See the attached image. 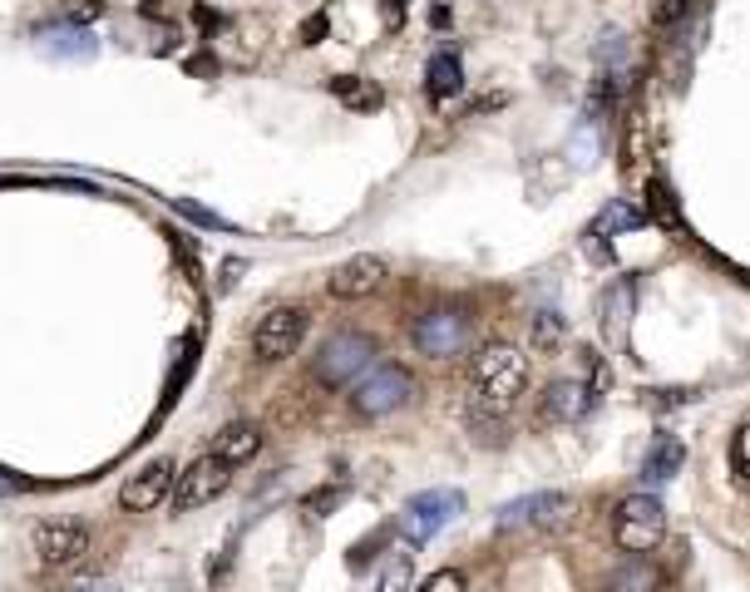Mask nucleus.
I'll list each match as a JSON object with an SVG mask.
<instances>
[{
    "mask_svg": "<svg viewBox=\"0 0 750 592\" xmlns=\"http://www.w3.org/2000/svg\"><path fill=\"white\" fill-rule=\"evenodd\" d=\"M178 213H183V217H193V223H203V227H232V223H223V217H217V213H207V207L188 203V197H178Z\"/></svg>",
    "mask_w": 750,
    "mask_h": 592,
    "instance_id": "cd10ccee",
    "label": "nucleus"
},
{
    "mask_svg": "<svg viewBox=\"0 0 750 592\" xmlns=\"http://www.w3.org/2000/svg\"><path fill=\"white\" fill-rule=\"evenodd\" d=\"M35 553H39V568H75L89 553V528H79V523H45L35 533Z\"/></svg>",
    "mask_w": 750,
    "mask_h": 592,
    "instance_id": "9d476101",
    "label": "nucleus"
},
{
    "mask_svg": "<svg viewBox=\"0 0 750 592\" xmlns=\"http://www.w3.org/2000/svg\"><path fill=\"white\" fill-rule=\"evenodd\" d=\"M686 10H691V0H651V25L667 30V25H677Z\"/></svg>",
    "mask_w": 750,
    "mask_h": 592,
    "instance_id": "a878e982",
    "label": "nucleus"
},
{
    "mask_svg": "<svg viewBox=\"0 0 750 592\" xmlns=\"http://www.w3.org/2000/svg\"><path fill=\"white\" fill-rule=\"evenodd\" d=\"M380 282H385V257H375V252H355V257H345V262L331 272L326 292L341 296V301H355V296H371Z\"/></svg>",
    "mask_w": 750,
    "mask_h": 592,
    "instance_id": "9b49d317",
    "label": "nucleus"
},
{
    "mask_svg": "<svg viewBox=\"0 0 750 592\" xmlns=\"http://www.w3.org/2000/svg\"><path fill=\"white\" fill-rule=\"evenodd\" d=\"M627 301H632V286L627 282H617L607 292V301H602V311H607V331L612 335H622V311H627Z\"/></svg>",
    "mask_w": 750,
    "mask_h": 592,
    "instance_id": "b1692460",
    "label": "nucleus"
},
{
    "mask_svg": "<svg viewBox=\"0 0 750 592\" xmlns=\"http://www.w3.org/2000/svg\"><path fill=\"white\" fill-rule=\"evenodd\" d=\"M424 89H430V99H454L464 89V65L454 49H440V55H430V69H424Z\"/></svg>",
    "mask_w": 750,
    "mask_h": 592,
    "instance_id": "dca6fc26",
    "label": "nucleus"
},
{
    "mask_svg": "<svg viewBox=\"0 0 750 592\" xmlns=\"http://www.w3.org/2000/svg\"><path fill=\"white\" fill-rule=\"evenodd\" d=\"M414 345L424 355H440V361L444 355H459L469 345V321L459 311H424L414 321Z\"/></svg>",
    "mask_w": 750,
    "mask_h": 592,
    "instance_id": "1a4fd4ad",
    "label": "nucleus"
},
{
    "mask_svg": "<svg viewBox=\"0 0 750 592\" xmlns=\"http://www.w3.org/2000/svg\"><path fill=\"white\" fill-rule=\"evenodd\" d=\"M681 464H686V444L671 440V434H661V440L647 449V459H641V483H647V489H657V483L677 479Z\"/></svg>",
    "mask_w": 750,
    "mask_h": 592,
    "instance_id": "4468645a",
    "label": "nucleus"
},
{
    "mask_svg": "<svg viewBox=\"0 0 750 592\" xmlns=\"http://www.w3.org/2000/svg\"><path fill=\"white\" fill-rule=\"evenodd\" d=\"M375 365V341L371 335H355V331H341L316 351V380L321 385H355L365 371Z\"/></svg>",
    "mask_w": 750,
    "mask_h": 592,
    "instance_id": "39448f33",
    "label": "nucleus"
},
{
    "mask_svg": "<svg viewBox=\"0 0 750 592\" xmlns=\"http://www.w3.org/2000/svg\"><path fill=\"white\" fill-rule=\"evenodd\" d=\"M661 538H667V509H661V499L657 493H627L617 503V513H612V543L622 553H632V558H641Z\"/></svg>",
    "mask_w": 750,
    "mask_h": 592,
    "instance_id": "f03ea898",
    "label": "nucleus"
},
{
    "mask_svg": "<svg viewBox=\"0 0 750 592\" xmlns=\"http://www.w3.org/2000/svg\"><path fill=\"white\" fill-rule=\"evenodd\" d=\"M410 400H414V375L405 365H371L351 390V405L361 420H385V414L405 410Z\"/></svg>",
    "mask_w": 750,
    "mask_h": 592,
    "instance_id": "7ed1b4c3",
    "label": "nucleus"
},
{
    "mask_svg": "<svg viewBox=\"0 0 750 592\" xmlns=\"http://www.w3.org/2000/svg\"><path fill=\"white\" fill-rule=\"evenodd\" d=\"M592 410V390L582 380H553L548 395H543V414L548 420H582V414Z\"/></svg>",
    "mask_w": 750,
    "mask_h": 592,
    "instance_id": "ddd939ff",
    "label": "nucleus"
},
{
    "mask_svg": "<svg viewBox=\"0 0 750 592\" xmlns=\"http://www.w3.org/2000/svg\"><path fill=\"white\" fill-rule=\"evenodd\" d=\"M558 335H562V321L553 311H543L538 316V331H533V341L543 345V351H548V345H558Z\"/></svg>",
    "mask_w": 750,
    "mask_h": 592,
    "instance_id": "bb28decb",
    "label": "nucleus"
},
{
    "mask_svg": "<svg viewBox=\"0 0 750 592\" xmlns=\"http://www.w3.org/2000/svg\"><path fill=\"white\" fill-rule=\"evenodd\" d=\"M302 335H306V311L302 306H272L252 331V355L257 361H286V355H296Z\"/></svg>",
    "mask_w": 750,
    "mask_h": 592,
    "instance_id": "0eeeda50",
    "label": "nucleus"
},
{
    "mask_svg": "<svg viewBox=\"0 0 750 592\" xmlns=\"http://www.w3.org/2000/svg\"><path fill=\"white\" fill-rule=\"evenodd\" d=\"M647 197H651V217H657L661 227H681V217H677V197L667 193V183H661V178H651V183H647Z\"/></svg>",
    "mask_w": 750,
    "mask_h": 592,
    "instance_id": "4be33fe9",
    "label": "nucleus"
},
{
    "mask_svg": "<svg viewBox=\"0 0 750 592\" xmlns=\"http://www.w3.org/2000/svg\"><path fill=\"white\" fill-rule=\"evenodd\" d=\"M168 493H173V464L168 459L144 464L138 474H128V479L118 483V503H124L128 513H154L158 503H168Z\"/></svg>",
    "mask_w": 750,
    "mask_h": 592,
    "instance_id": "6e6552de",
    "label": "nucleus"
},
{
    "mask_svg": "<svg viewBox=\"0 0 750 592\" xmlns=\"http://www.w3.org/2000/svg\"><path fill=\"white\" fill-rule=\"evenodd\" d=\"M331 94H341L351 109H375V104H380V89L365 84V79H355V75L331 79Z\"/></svg>",
    "mask_w": 750,
    "mask_h": 592,
    "instance_id": "412c9836",
    "label": "nucleus"
},
{
    "mask_svg": "<svg viewBox=\"0 0 750 592\" xmlns=\"http://www.w3.org/2000/svg\"><path fill=\"white\" fill-rule=\"evenodd\" d=\"M99 49V39H89L84 30H59V35H45V55H75L89 59Z\"/></svg>",
    "mask_w": 750,
    "mask_h": 592,
    "instance_id": "aec40b11",
    "label": "nucleus"
},
{
    "mask_svg": "<svg viewBox=\"0 0 750 592\" xmlns=\"http://www.w3.org/2000/svg\"><path fill=\"white\" fill-rule=\"evenodd\" d=\"M459 513H464L459 489H424L400 509V538L405 543H430L434 533H444Z\"/></svg>",
    "mask_w": 750,
    "mask_h": 592,
    "instance_id": "20e7f679",
    "label": "nucleus"
},
{
    "mask_svg": "<svg viewBox=\"0 0 750 592\" xmlns=\"http://www.w3.org/2000/svg\"><path fill=\"white\" fill-rule=\"evenodd\" d=\"M385 5V25H400L405 20V0H380Z\"/></svg>",
    "mask_w": 750,
    "mask_h": 592,
    "instance_id": "2f4dec72",
    "label": "nucleus"
},
{
    "mask_svg": "<svg viewBox=\"0 0 750 592\" xmlns=\"http://www.w3.org/2000/svg\"><path fill=\"white\" fill-rule=\"evenodd\" d=\"M227 483H232V464H223L217 454H203V459H193L173 479V493H168V503H173L178 513L203 509V503H213L217 493L227 489Z\"/></svg>",
    "mask_w": 750,
    "mask_h": 592,
    "instance_id": "423d86ee",
    "label": "nucleus"
},
{
    "mask_svg": "<svg viewBox=\"0 0 750 592\" xmlns=\"http://www.w3.org/2000/svg\"><path fill=\"white\" fill-rule=\"evenodd\" d=\"M647 223V213L632 203H607L598 213V223H592V237H607V232H632V227Z\"/></svg>",
    "mask_w": 750,
    "mask_h": 592,
    "instance_id": "a211bd4d",
    "label": "nucleus"
},
{
    "mask_svg": "<svg viewBox=\"0 0 750 592\" xmlns=\"http://www.w3.org/2000/svg\"><path fill=\"white\" fill-rule=\"evenodd\" d=\"M336 499H341V489H316V493H306V499H302V509L306 513H321V509H331Z\"/></svg>",
    "mask_w": 750,
    "mask_h": 592,
    "instance_id": "c756f323",
    "label": "nucleus"
},
{
    "mask_svg": "<svg viewBox=\"0 0 750 592\" xmlns=\"http://www.w3.org/2000/svg\"><path fill=\"white\" fill-rule=\"evenodd\" d=\"M326 25H331V20H326V10H316V15L302 25V45H321V39H326Z\"/></svg>",
    "mask_w": 750,
    "mask_h": 592,
    "instance_id": "c85d7f7f",
    "label": "nucleus"
},
{
    "mask_svg": "<svg viewBox=\"0 0 750 592\" xmlns=\"http://www.w3.org/2000/svg\"><path fill=\"white\" fill-rule=\"evenodd\" d=\"M730 474H736L740 483H750V424H740V430L730 434Z\"/></svg>",
    "mask_w": 750,
    "mask_h": 592,
    "instance_id": "5701e85b",
    "label": "nucleus"
},
{
    "mask_svg": "<svg viewBox=\"0 0 750 592\" xmlns=\"http://www.w3.org/2000/svg\"><path fill=\"white\" fill-rule=\"evenodd\" d=\"M562 509H568V499L543 489V493H523V499L503 503V509L493 513V523H499V528H529V523H553Z\"/></svg>",
    "mask_w": 750,
    "mask_h": 592,
    "instance_id": "f8f14e48",
    "label": "nucleus"
},
{
    "mask_svg": "<svg viewBox=\"0 0 750 592\" xmlns=\"http://www.w3.org/2000/svg\"><path fill=\"white\" fill-rule=\"evenodd\" d=\"M464 588H469V582H464L459 568H440V572H430V578H424L414 592H464Z\"/></svg>",
    "mask_w": 750,
    "mask_h": 592,
    "instance_id": "393cba45",
    "label": "nucleus"
},
{
    "mask_svg": "<svg viewBox=\"0 0 750 592\" xmlns=\"http://www.w3.org/2000/svg\"><path fill=\"white\" fill-rule=\"evenodd\" d=\"M94 592H124V588H94Z\"/></svg>",
    "mask_w": 750,
    "mask_h": 592,
    "instance_id": "473e14b6",
    "label": "nucleus"
},
{
    "mask_svg": "<svg viewBox=\"0 0 750 592\" xmlns=\"http://www.w3.org/2000/svg\"><path fill=\"white\" fill-rule=\"evenodd\" d=\"M257 449H262V430H257V424H247V420L227 424V430L217 434V444H213V454L223 464H247Z\"/></svg>",
    "mask_w": 750,
    "mask_h": 592,
    "instance_id": "2eb2a0df",
    "label": "nucleus"
},
{
    "mask_svg": "<svg viewBox=\"0 0 750 592\" xmlns=\"http://www.w3.org/2000/svg\"><path fill=\"white\" fill-rule=\"evenodd\" d=\"M20 489H30V479H20V474L0 469V499H10V493H20Z\"/></svg>",
    "mask_w": 750,
    "mask_h": 592,
    "instance_id": "7c9ffc66",
    "label": "nucleus"
},
{
    "mask_svg": "<svg viewBox=\"0 0 750 592\" xmlns=\"http://www.w3.org/2000/svg\"><path fill=\"white\" fill-rule=\"evenodd\" d=\"M410 553H390L385 558V568H380V578L371 582V592H410Z\"/></svg>",
    "mask_w": 750,
    "mask_h": 592,
    "instance_id": "6ab92c4d",
    "label": "nucleus"
},
{
    "mask_svg": "<svg viewBox=\"0 0 750 592\" xmlns=\"http://www.w3.org/2000/svg\"><path fill=\"white\" fill-rule=\"evenodd\" d=\"M523 385H529V355L509 341H489L474 355V405L489 414H503L519 405Z\"/></svg>",
    "mask_w": 750,
    "mask_h": 592,
    "instance_id": "f257e3e1",
    "label": "nucleus"
},
{
    "mask_svg": "<svg viewBox=\"0 0 750 592\" xmlns=\"http://www.w3.org/2000/svg\"><path fill=\"white\" fill-rule=\"evenodd\" d=\"M607 592H657V568L641 562V558L622 562V568L607 578Z\"/></svg>",
    "mask_w": 750,
    "mask_h": 592,
    "instance_id": "f3484780",
    "label": "nucleus"
}]
</instances>
